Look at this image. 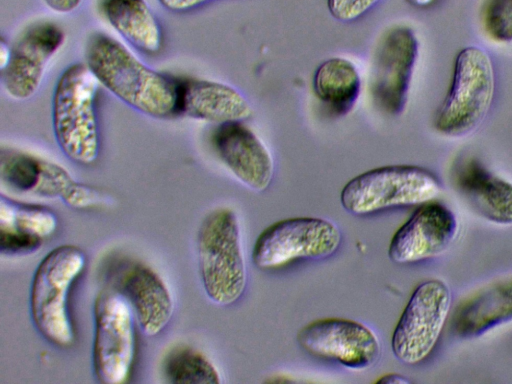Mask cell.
I'll use <instances>...</instances> for the list:
<instances>
[{
  "label": "cell",
  "mask_w": 512,
  "mask_h": 384,
  "mask_svg": "<svg viewBox=\"0 0 512 384\" xmlns=\"http://www.w3.org/2000/svg\"><path fill=\"white\" fill-rule=\"evenodd\" d=\"M84 55L99 84L124 104L150 117H176L177 78L150 68L101 32L88 38Z\"/></svg>",
  "instance_id": "obj_1"
},
{
  "label": "cell",
  "mask_w": 512,
  "mask_h": 384,
  "mask_svg": "<svg viewBox=\"0 0 512 384\" xmlns=\"http://www.w3.org/2000/svg\"><path fill=\"white\" fill-rule=\"evenodd\" d=\"M99 82L85 63L69 65L52 96V129L62 153L79 165H91L100 153L97 116Z\"/></svg>",
  "instance_id": "obj_2"
},
{
  "label": "cell",
  "mask_w": 512,
  "mask_h": 384,
  "mask_svg": "<svg viewBox=\"0 0 512 384\" xmlns=\"http://www.w3.org/2000/svg\"><path fill=\"white\" fill-rule=\"evenodd\" d=\"M85 265L84 251L65 244L48 252L34 272L29 299L31 319L38 333L54 346L67 348L75 342L69 295Z\"/></svg>",
  "instance_id": "obj_3"
},
{
  "label": "cell",
  "mask_w": 512,
  "mask_h": 384,
  "mask_svg": "<svg viewBox=\"0 0 512 384\" xmlns=\"http://www.w3.org/2000/svg\"><path fill=\"white\" fill-rule=\"evenodd\" d=\"M196 244L207 297L221 306L237 302L245 291L247 273L236 214L229 208L209 212L199 226Z\"/></svg>",
  "instance_id": "obj_4"
},
{
  "label": "cell",
  "mask_w": 512,
  "mask_h": 384,
  "mask_svg": "<svg viewBox=\"0 0 512 384\" xmlns=\"http://www.w3.org/2000/svg\"><path fill=\"white\" fill-rule=\"evenodd\" d=\"M495 93V73L489 54L469 46L456 57L451 87L438 108L434 127L447 137L475 132L487 117Z\"/></svg>",
  "instance_id": "obj_5"
},
{
  "label": "cell",
  "mask_w": 512,
  "mask_h": 384,
  "mask_svg": "<svg viewBox=\"0 0 512 384\" xmlns=\"http://www.w3.org/2000/svg\"><path fill=\"white\" fill-rule=\"evenodd\" d=\"M440 192V183L430 171L412 165H391L354 177L343 187L340 201L347 212L363 216L421 205L433 201Z\"/></svg>",
  "instance_id": "obj_6"
},
{
  "label": "cell",
  "mask_w": 512,
  "mask_h": 384,
  "mask_svg": "<svg viewBox=\"0 0 512 384\" xmlns=\"http://www.w3.org/2000/svg\"><path fill=\"white\" fill-rule=\"evenodd\" d=\"M92 367L102 384H123L136 354V319L125 298L113 289L100 291L93 306Z\"/></svg>",
  "instance_id": "obj_7"
},
{
  "label": "cell",
  "mask_w": 512,
  "mask_h": 384,
  "mask_svg": "<svg viewBox=\"0 0 512 384\" xmlns=\"http://www.w3.org/2000/svg\"><path fill=\"white\" fill-rule=\"evenodd\" d=\"M340 244L341 233L334 223L316 217L288 218L263 230L254 244L252 260L259 269H278L297 260L327 258Z\"/></svg>",
  "instance_id": "obj_8"
},
{
  "label": "cell",
  "mask_w": 512,
  "mask_h": 384,
  "mask_svg": "<svg viewBox=\"0 0 512 384\" xmlns=\"http://www.w3.org/2000/svg\"><path fill=\"white\" fill-rule=\"evenodd\" d=\"M451 303V290L441 280H427L415 288L391 339L393 354L399 361L414 365L431 354L447 320Z\"/></svg>",
  "instance_id": "obj_9"
},
{
  "label": "cell",
  "mask_w": 512,
  "mask_h": 384,
  "mask_svg": "<svg viewBox=\"0 0 512 384\" xmlns=\"http://www.w3.org/2000/svg\"><path fill=\"white\" fill-rule=\"evenodd\" d=\"M64 41V31L52 21L43 20L27 26L11 46L10 59L1 71L5 93L17 101L32 98Z\"/></svg>",
  "instance_id": "obj_10"
},
{
  "label": "cell",
  "mask_w": 512,
  "mask_h": 384,
  "mask_svg": "<svg viewBox=\"0 0 512 384\" xmlns=\"http://www.w3.org/2000/svg\"><path fill=\"white\" fill-rule=\"evenodd\" d=\"M297 342L308 354L353 370L373 366L381 351L371 329L344 318L318 319L305 325L297 333Z\"/></svg>",
  "instance_id": "obj_11"
},
{
  "label": "cell",
  "mask_w": 512,
  "mask_h": 384,
  "mask_svg": "<svg viewBox=\"0 0 512 384\" xmlns=\"http://www.w3.org/2000/svg\"><path fill=\"white\" fill-rule=\"evenodd\" d=\"M108 282L128 302L146 336H156L165 329L173 316L174 301L155 270L138 260H118L108 270Z\"/></svg>",
  "instance_id": "obj_12"
},
{
  "label": "cell",
  "mask_w": 512,
  "mask_h": 384,
  "mask_svg": "<svg viewBox=\"0 0 512 384\" xmlns=\"http://www.w3.org/2000/svg\"><path fill=\"white\" fill-rule=\"evenodd\" d=\"M418 52V39L408 27H395L383 36L371 79L372 98L382 112L395 116L405 109Z\"/></svg>",
  "instance_id": "obj_13"
},
{
  "label": "cell",
  "mask_w": 512,
  "mask_h": 384,
  "mask_svg": "<svg viewBox=\"0 0 512 384\" xmlns=\"http://www.w3.org/2000/svg\"><path fill=\"white\" fill-rule=\"evenodd\" d=\"M457 232V219L448 207L435 201L423 203L393 235L388 256L397 264L437 257L450 247Z\"/></svg>",
  "instance_id": "obj_14"
},
{
  "label": "cell",
  "mask_w": 512,
  "mask_h": 384,
  "mask_svg": "<svg viewBox=\"0 0 512 384\" xmlns=\"http://www.w3.org/2000/svg\"><path fill=\"white\" fill-rule=\"evenodd\" d=\"M211 141L221 162L242 184L256 192L269 187L274 175L273 158L243 122L217 125Z\"/></svg>",
  "instance_id": "obj_15"
},
{
  "label": "cell",
  "mask_w": 512,
  "mask_h": 384,
  "mask_svg": "<svg viewBox=\"0 0 512 384\" xmlns=\"http://www.w3.org/2000/svg\"><path fill=\"white\" fill-rule=\"evenodd\" d=\"M176 116L215 123L243 122L253 109L237 89L224 83L199 79L177 78Z\"/></svg>",
  "instance_id": "obj_16"
},
{
  "label": "cell",
  "mask_w": 512,
  "mask_h": 384,
  "mask_svg": "<svg viewBox=\"0 0 512 384\" xmlns=\"http://www.w3.org/2000/svg\"><path fill=\"white\" fill-rule=\"evenodd\" d=\"M57 228V217L47 207L0 199V251L23 255L38 250Z\"/></svg>",
  "instance_id": "obj_17"
},
{
  "label": "cell",
  "mask_w": 512,
  "mask_h": 384,
  "mask_svg": "<svg viewBox=\"0 0 512 384\" xmlns=\"http://www.w3.org/2000/svg\"><path fill=\"white\" fill-rule=\"evenodd\" d=\"M1 183L19 194L61 198L73 182L62 166L15 149H2Z\"/></svg>",
  "instance_id": "obj_18"
},
{
  "label": "cell",
  "mask_w": 512,
  "mask_h": 384,
  "mask_svg": "<svg viewBox=\"0 0 512 384\" xmlns=\"http://www.w3.org/2000/svg\"><path fill=\"white\" fill-rule=\"evenodd\" d=\"M455 183L481 217L498 225H512V182L469 158L456 169Z\"/></svg>",
  "instance_id": "obj_19"
},
{
  "label": "cell",
  "mask_w": 512,
  "mask_h": 384,
  "mask_svg": "<svg viewBox=\"0 0 512 384\" xmlns=\"http://www.w3.org/2000/svg\"><path fill=\"white\" fill-rule=\"evenodd\" d=\"M512 321V277L491 283L455 309L451 328L462 339L480 337Z\"/></svg>",
  "instance_id": "obj_20"
},
{
  "label": "cell",
  "mask_w": 512,
  "mask_h": 384,
  "mask_svg": "<svg viewBox=\"0 0 512 384\" xmlns=\"http://www.w3.org/2000/svg\"><path fill=\"white\" fill-rule=\"evenodd\" d=\"M101 15L131 46L156 54L163 45L161 25L146 0H98Z\"/></svg>",
  "instance_id": "obj_21"
},
{
  "label": "cell",
  "mask_w": 512,
  "mask_h": 384,
  "mask_svg": "<svg viewBox=\"0 0 512 384\" xmlns=\"http://www.w3.org/2000/svg\"><path fill=\"white\" fill-rule=\"evenodd\" d=\"M317 98L336 116L349 113L361 91V78L355 65L345 58L335 57L321 63L313 77Z\"/></svg>",
  "instance_id": "obj_22"
},
{
  "label": "cell",
  "mask_w": 512,
  "mask_h": 384,
  "mask_svg": "<svg viewBox=\"0 0 512 384\" xmlns=\"http://www.w3.org/2000/svg\"><path fill=\"white\" fill-rule=\"evenodd\" d=\"M162 373L172 384H218L220 374L199 350L188 345L173 347L164 357Z\"/></svg>",
  "instance_id": "obj_23"
},
{
  "label": "cell",
  "mask_w": 512,
  "mask_h": 384,
  "mask_svg": "<svg viewBox=\"0 0 512 384\" xmlns=\"http://www.w3.org/2000/svg\"><path fill=\"white\" fill-rule=\"evenodd\" d=\"M483 18L491 38L498 42L512 41V0H487Z\"/></svg>",
  "instance_id": "obj_24"
},
{
  "label": "cell",
  "mask_w": 512,
  "mask_h": 384,
  "mask_svg": "<svg viewBox=\"0 0 512 384\" xmlns=\"http://www.w3.org/2000/svg\"><path fill=\"white\" fill-rule=\"evenodd\" d=\"M380 0H327L333 18L341 22L357 20L371 10Z\"/></svg>",
  "instance_id": "obj_25"
},
{
  "label": "cell",
  "mask_w": 512,
  "mask_h": 384,
  "mask_svg": "<svg viewBox=\"0 0 512 384\" xmlns=\"http://www.w3.org/2000/svg\"><path fill=\"white\" fill-rule=\"evenodd\" d=\"M62 201L70 207L85 209L96 206L101 201V197L90 186L75 181L62 197Z\"/></svg>",
  "instance_id": "obj_26"
},
{
  "label": "cell",
  "mask_w": 512,
  "mask_h": 384,
  "mask_svg": "<svg viewBox=\"0 0 512 384\" xmlns=\"http://www.w3.org/2000/svg\"><path fill=\"white\" fill-rule=\"evenodd\" d=\"M168 11L174 13H187L201 8L217 0H158Z\"/></svg>",
  "instance_id": "obj_27"
},
{
  "label": "cell",
  "mask_w": 512,
  "mask_h": 384,
  "mask_svg": "<svg viewBox=\"0 0 512 384\" xmlns=\"http://www.w3.org/2000/svg\"><path fill=\"white\" fill-rule=\"evenodd\" d=\"M46 6L59 14H69L76 11L83 0H43Z\"/></svg>",
  "instance_id": "obj_28"
},
{
  "label": "cell",
  "mask_w": 512,
  "mask_h": 384,
  "mask_svg": "<svg viewBox=\"0 0 512 384\" xmlns=\"http://www.w3.org/2000/svg\"><path fill=\"white\" fill-rule=\"evenodd\" d=\"M10 56H11V46L4 39H1V41H0V70L1 71L8 64Z\"/></svg>",
  "instance_id": "obj_29"
},
{
  "label": "cell",
  "mask_w": 512,
  "mask_h": 384,
  "mask_svg": "<svg viewBox=\"0 0 512 384\" xmlns=\"http://www.w3.org/2000/svg\"><path fill=\"white\" fill-rule=\"evenodd\" d=\"M410 381L406 379L404 376L399 374H387L382 376L377 383H384V384H404L409 383Z\"/></svg>",
  "instance_id": "obj_30"
},
{
  "label": "cell",
  "mask_w": 512,
  "mask_h": 384,
  "mask_svg": "<svg viewBox=\"0 0 512 384\" xmlns=\"http://www.w3.org/2000/svg\"><path fill=\"white\" fill-rule=\"evenodd\" d=\"M409 4L415 7H427L431 5L435 0H406Z\"/></svg>",
  "instance_id": "obj_31"
}]
</instances>
